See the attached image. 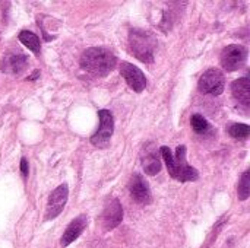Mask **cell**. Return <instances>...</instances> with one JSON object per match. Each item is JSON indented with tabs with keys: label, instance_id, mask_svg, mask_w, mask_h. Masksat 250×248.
Returning <instances> with one entry per match:
<instances>
[{
	"label": "cell",
	"instance_id": "obj_1",
	"mask_svg": "<svg viewBox=\"0 0 250 248\" xmlns=\"http://www.w3.org/2000/svg\"><path fill=\"white\" fill-rule=\"evenodd\" d=\"M116 56L104 47H91L83 51L81 66L94 76H107L116 67Z\"/></svg>",
	"mask_w": 250,
	"mask_h": 248
},
{
	"label": "cell",
	"instance_id": "obj_2",
	"mask_svg": "<svg viewBox=\"0 0 250 248\" xmlns=\"http://www.w3.org/2000/svg\"><path fill=\"white\" fill-rule=\"evenodd\" d=\"M161 156L166 161L167 170L174 180L180 183L198 180V171L186 161V146H179L176 151V156H173L168 146H161Z\"/></svg>",
	"mask_w": 250,
	"mask_h": 248
},
{
	"label": "cell",
	"instance_id": "obj_3",
	"mask_svg": "<svg viewBox=\"0 0 250 248\" xmlns=\"http://www.w3.org/2000/svg\"><path fill=\"white\" fill-rule=\"evenodd\" d=\"M129 45L133 56L144 61L152 63L157 48V38L152 32L145 29H130L129 32Z\"/></svg>",
	"mask_w": 250,
	"mask_h": 248
},
{
	"label": "cell",
	"instance_id": "obj_4",
	"mask_svg": "<svg viewBox=\"0 0 250 248\" xmlns=\"http://www.w3.org/2000/svg\"><path fill=\"white\" fill-rule=\"evenodd\" d=\"M98 117H100V127L92 134L91 143L94 146H97V148L105 149L108 146L110 139H111L113 132H114V118H113V114L108 110H100Z\"/></svg>",
	"mask_w": 250,
	"mask_h": 248
},
{
	"label": "cell",
	"instance_id": "obj_5",
	"mask_svg": "<svg viewBox=\"0 0 250 248\" xmlns=\"http://www.w3.org/2000/svg\"><path fill=\"white\" fill-rule=\"evenodd\" d=\"M248 60V50L240 44L227 45L221 51V64L227 72H236L245 66Z\"/></svg>",
	"mask_w": 250,
	"mask_h": 248
},
{
	"label": "cell",
	"instance_id": "obj_6",
	"mask_svg": "<svg viewBox=\"0 0 250 248\" xmlns=\"http://www.w3.org/2000/svg\"><path fill=\"white\" fill-rule=\"evenodd\" d=\"M199 91L207 95H221L226 88V77L220 69H208L199 79Z\"/></svg>",
	"mask_w": 250,
	"mask_h": 248
},
{
	"label": "cell",
	"instance_id": "obj_7",
	"mask_svg": "<svg viewBox=\"0 0 250 248\" xmlns=\"http://www.w3.org/2000/svg\"><path fill=\"white\" fill-rule=\"evenodd\" d=\"M67 196H69L67 184H62L51 191V194L48 197V203H47L45 221H51L63 212L66 202H67Z\"/></svg>",
	"mask_w": 250,
	"mask_h": 248
},
{
	"label": "cell",
	"instance_id": "obj_8",
	"mask_svg": "<svg viewBox=\"0 0 250 248\" xmlns=\"http://www.w3.org/2000/svg\"><path fill=\"white\" fill-rule=\"evenodd\" d=\"M120 75L125 77L126 83L135 91V92H142L146 86V77L142 73V70L136 66H133L132 63L127 61H122L120 66Z\"/></svg>",
	"mask_w": 250,
	"mask_h": 248
},
{
	"label": "cell",
	"instance_id": "obj_9",
	"mask_svg": "<svg viewBox=\"0 0 250 248\" xmlns=\"http://www.w3.org/2000/svg\"><path fill=\"white\" fill-rule=\"evenodd\" d=\"M28 66V57L21 51H9L1 60V72L7 75H21Z\"/></svg>",
	"mask_w": 250,
	"mask_h": 248
},
{
	"label": "cell",
	"instance_id": "obj_10",
	"mask_svg": "<svg viewBox=\"0 0 250 248\" xmlns=\"http://www.w3.org/2000/svg\"><path fill=\"white\" fill-rule=\"evenodd\" d=\"M129 191L132 199L139 205H148L151 202V190L146 180L141 174H135L129 183Z\"/></svg>",
	"mask_w": 250,
	"mask_h": 248
},
{
	"label": "cell",
	"instance_id": "obj_11",
	"mask_svg": "<svg viewBox=\"0 0 250 248\" xmlns=\"http://www.w3.org/2000/svg\"><path fill=\"white\" fill-rule=\"evenodd\" d=\"M103 227L107 231L114 229L116 227L120 225V222L123 221V208L120 205V202L117 199H113L104 209L103 212Z\"/></svg>",
	"mask_w": 250,
	"mask_h": 248
},
{
	"label": "cell",
	"instance_id": "obj_12",
	"mask_svg": "<svg viewBox=\"0 0 250 248\" xmlns=\"http://www.w3.org/2000/svg\"><path fill=\"white\" fill-rule=\"evenodd\" d=\"M86 225H88V218H86L85 215H81V216L75 218V219L67 225V228H66V231H64L62 240H60V244H62L63 247H67L69 244H72L75 240L79 238V235L83 232V229L86 228Z\"/></svg>",
	"mask_w": 250,
	"mask_h": 248
},
{
	"label": "cell",
	"instance_id": "obj_13",
	"mask_svg": "<svg viewBox=\"0 0 250 248\" xmlns=\"http://www.w3.org/2000/svg\"><path fill=\"white\" fill-rule=\"evenodd\" d=\"M231 92L233 96L243 105H249L250 104V79L248 76L239 77L237 80H234L231 83Z\"/></svg>",
	"mask_w": 250,
	"mask_h": 248
},
{
	"label": "cell",
	"instance_id": "obj_14",
	"mask_svg": "<svg viewBox=\"0 0 250 248\" xmlns=\"http://www.w3.org/2000/svg\"><path fill=\"white\" fill-rule=\"evenodd\" d=\"M145 156L142 158V167L148 175H155L161 171V161L157 151L145 148Z\"/></svg>",
	"mask_w": 250,
	"mask_h": 248
},
{
	"label": "cell",
	"instance_id": "obj_15",
	"mask_svg": "<svg viewBox=\"0 0 250 248\" xmlns=\"http://www.w3.org/2000/svg\"><path fill=\"white\" fill-rule=\"evenodd\" d=\"M18 38H19V41H21L25 47H28V50H31V51L35 53V54H40L41 41H40V38H38L34 32L23 29V31L19 32V37H18Z\"/></svg>",
	"mask_w": 250,
	"mask_h": 248
},
{
	"label": "cell",
	"instance_id": "obj_16",
	"mask_svg": "<svg viewBox=\"0 0 250 248\" xmlns=\"http://www.w3.org/2000/svg\"><path fill=\"white\" fill-rule=\"evenodd\" d=\"M190 124H192V129H193L198 134H205V133L209 130V123H208L207 118H204L201 114L192 115Z\"/></svg>",
	"mask_w": 250,
	"mask_h": 248
},
{
	"label": "cell",
	"instance_id": "obj_17",
	"mask_svg": "<svg viewBox=\"0 0 250 248\" xmlns=\"http://www.w3.org/2000/svg\"><path fill=\"white\" fill-rule=\"evenodd\" d=\"M229 133L234 139H246L249 136L250 127L248 124H243V123H234L229 127Z\"/></svg>",
	"mask_w": 250,
	"mask_h": 248
},
{
	"label": "cell",
	"instance_id": "obj_18",
	"mask_svg": "<svg viewBox=\"0 0 250 248\" xmlns=\"http://www.w3.org/2000/svg\"><path fill=\"white\" fill-rule=\"evenodd\" d=\"M250 191V172L249 171H245L242 178H240V183H239V189H237V196H239V200H246L249 197Z\"/></svg>",
	"mask_w": 250,
	"mask_h": 248
},
{
	"label": "cell",
	"instance_id": "obj_19",
	"mask_svg": "<svg viewBox=\"0 0 250 248\" xmlns=\"http://www.w3.org/2000/svg\"><path fill=\"white\" fill-rule=\"evenodd\" d=\"M21 171H22V175L26 178L28 177V161H26V158L21 159Z\"/></svg>",
	"mask_w": 250,
	"mask_h": 248
}]
</instances>
